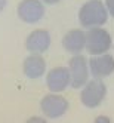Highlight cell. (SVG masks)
Segmentation results:
<instances>
[{"mask_svg": "<svg viewBox=\"0 0 114 123\" xmlns=\"http://www.w3.org/2000/svg\"><path fill=\"white\" fill-rule=\"evenodd\" d=\"M108 9L101 0H89L78 11V22L84 28L101 27L108 19Z\"/></svg>", "mask_w": 114, "mask_h": 123, "instance_id": "obj_1", "label": "cell"}, {"mask_svg": "<svg viewBox=\"0 0 114 123\" xmlns=\"http://www.w3.org/2000/svg\"><path fill=\"white\" fill-rule=\"evenodd\" d=\"M111 36L101 27H92L86 33V49L92 55H101L111 48Z\"/></svg>", "mask_w": 114, "mask_h": 123, "instance_id": "obj_2", "label": "cell"}, {"mask_svg": "<svg viewBox=\"0 0 114 123\" xmlns=\"http://www.w3.org/2000/svg\"><path fill=\"white\" fill-rule=\"evenodd\" d=\"M105 95H107V87H105L104 82L101 79L95 77L93 80L87 82L86 86L83 87V91L80 93L82 104L87 108H95L104 101Z\"/></svg>", "mask_w": 114, "mask_h": 123, "instance_id": "obj_3", "label": "cell"}, {"mask_svg": "<svg viewBox=\"0 0 114 123\" xmlns=\"http://www.w3.org/2000/svg\"><path fill=\"white\" fill-rule=\"evenodd\" d=\"M87 59L83 55H74L68 62L70 68V76H71V85L74 89L83 87V85L87 83V77H89V68H87Z\"/></svg>", "mask_w": 114, "mask_h": 123, "instance_id": "obj_4", "label": "cell"}, {"mask_svg": "<svg viewBox=\"0 0 114 123\" xmlns=\"http://www.w3.org/2000/svg\"><path fill=\"white\" fill-rule=\"evenodd\" d=\"M40 108L45 113V116L50 117V119H56L61 117L62 114H65V111L68 110V101L64 96L56 95V92L45 95L40 101Z\"/></svg>", "mask_w": 114, "mask_h": 123, "instance_id": "obj_5", "label": "cell"}, {"mask_svg": "<svg viewBox=\"0 0 114 123\" xmlns=\"http://www.w3.org/2000/svg\"><path fill=\"white\" fill-rule=\"evenodd\" d=\"M16 11L18 16L27 24H34L45 16V6L40 0H21Z\"/></svg>", "mask_w": 114, "mask_h": 123, "instance_id": "obj_6", "label": "cell"}, {"mask_svg": "<svg viewBox=\"0 0 114 123\" xmlns=\"http://www.w3.org/2000/svg\"><path fill=\"white\" fill-rule=\"evenodd\" d=\"M70 83H71V76H70V68L67 67H55L46 76V86L50 92H62Z\"/></svg>", "mask_w": 114, "mask_h": 123, "instance_id": "obj_7", "label": "cell"}, {"mask_svg": "<svg viewBox=\"0 0 114 123\" xmlns=\"http://www.w3.org/2000/svg\"><path fill=\"white\" fill-rule=\"evenodd\" d=\"M89 68L93 77L104 79L114 71V58L107 52L101 55H92L89 59Z\"/></svg>", "mask_w": 114, "mask_h": 123, "instance_id": "obj_8", "label": "cell"}, {"mask_svg": "<svg viewBox=\"0 0 114 123\" xmlns=\"http://www.w3.org/2000/svg\"><path fill=\"white\" fill-rule=\"evenodd\" d=\"M50 46V34L48 30H34L28 34L27 40H25V49L31 54H43L46 52Z\"/></svg>", "mask_w": 114, "mask_h": 123, "instance_id": "obj_9", "label": "cell"}, {"mask_svg": "<svg viewBox=\"0 0 114 123\" xmlns=\"http://www.w3.org/2000/svg\"><path fill=\"white\" fill-rule=\"evenodd\" d=\"M22 71L28 79H39L46 71V61L40 54H33L24 59Z\"/></svg>", "mask_w": 114, "mask_h": 123, "instance_id": "obj_10", "label": "cell"}, {"mask_svg": "<svg viewBox=\"0 0 114 123\" xmlns=\"http://www.w3.org/2000/svg\"><path fill=\"white\" fill-rule=\"evenodd\" d=\"M62 46L70 54H80L86 48V33L82 30H70L62 37Z\"/></svg>", "mask_w": 114, "mask_h": 123, "instance_id": "obj_11", "label": "cell"}, {"mask_svg": "<svg viewBox=\"0 0 114 123\" xmlns=\"http://www.w3.org/2000/svg\"><path fill=\"white\" fill-rule=\"evenodd\" d=\"M105 6H107L110 15L114 16V0H107V2H105Z\"/></svg>", "mask_w": 114, "mask_h": 123, "instance_id": "obj_12", "label": "cell"}, {"mask_svg": "<svg viewBox=\"0 0 114 123\" xmlns=\"http://www.w3.org/2000/svg\"><path fill=\"white\" fill-rule=\"evenodd\" d=\"M45 3H48V5H55V3H58V2H61V0H43Z\"/></svg>", "mask_w": 114, "mask_h": 123, "instance_id": "obj_13", "label": "cell"}, {"mask_svg": "<svg viewBox=\"0 0 114 123\" xmlns=\"http://www.w3.org/2000/svg\"><path fill=\"white\" fill-rule=\"evenodd\" d=\"M6 2L7 0H0V12H2L5 9V6H6Z\"/></svg>", "mask_w": 114, "mask_h": 123, "instance_id": "obj_14", "label": "cell"}]
</instances>
